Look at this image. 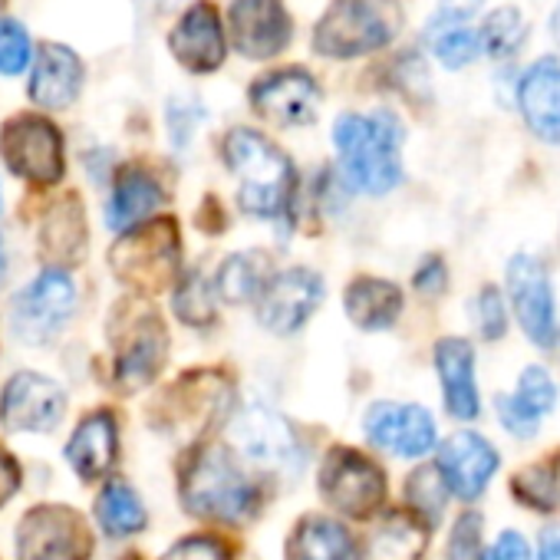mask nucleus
Instances as JSON below:
<instances>
[{"label": "nucleus", "instance_id": "20", "mask_svg": "<svg viewBox=\"0 0 560 560\" xmlns=\"http://www.w3.org/2000/svg\"><path fill=\"white\" fill-rule=\"evenodd\" d=\"M168 47L175 60L191 73H214L224 63V31L218 11L211 4H195L182 14L175 31L168 34Z\"/></svg>", "mask_w": 560, "mask_h": 560}, {"label": "nucleus", "instance_id": "35", "mask_svg": "<svg viewBox=\"0 0 560 560\" xmlns=\"http://www.w3.org/2000/svg\"><path fill=\"white\" fill-rule=\"evenodd\" d=\"M478 37H481V54L504 60V57H514L521 50V44L527 37V24H524L521 11L501 8L478 27Z\"/></svg>", "mask_w": 560, "mask_h": 560}, {"label": "nucleus", "instance_id": "11", "mask_svg": "<svg viewBox=\"0 0 560 560\" xmlns=\"http://www.w3.org/2000/svg\"><path fill=\"white\" fill-rule=\"evenodd\" d=\"M86 521L67 504H40L24 514L18 530L21 560H86L90 557Z\"/></svg>", "mask_w": 560, "mask_h": 560}, {"label": "nucleus", "instance_id": "21", "mask_svg": "<svg viewBox=\"0 0 560 560\" xmlns=\"http://www.w3.org/2000/svg\"><path fill=\"white\" fill-rule=\"evenodd\" d=\"M517 109L540 142L560 145V60L544 57L524 70L517 83Z\"/></svg>", "mask_w": 560, "mask_h": 560}, {"label": "nucleus", "instance_id": "34", "mask_svg": "<svg viewBox=\"0 0 560 560\" xmlns=\"http://www.w3.org/2000/svg\"><path fill=\"white\" fill-rule=\"evenodd\" d=\"M406 498H409V511L425 527L439 524L442 514H445V498H448V488H445L439 468L435 465H425V468L412 471L409 481H406Z\"/></svg>", "mask_w": 560, "mask_h": 560}, {"label": "nucleus", "instance_id": "36", "mask_svg": "<svg viewBox=\"0 0 560 560\" xmlns=\"http://www.w3.org/2000/svg\"><path fill=\"white\" fill-rule=\"evenodd\" d=\"M511 399H514V406H517L527 419L540 422V416H547V412L557 406V383L550 380L547 370L527 366V370L521 373L517 393H514Z\"/></svg>", "mask_w": 560, "mask_h": 560}, {"label": "nucleus", "instance_id": "24", "mask_svg": "<svg viewBox=\"0 0 560 560\" xmlns=\"http://www.w3.org/2000/svg\"><path fill=\"white\" fill-rule=\"evenodd\" d=\"M116 448H119L116 419L109 412H93L77 425L67 445V458L83 481H100L116 465Z\"/></svg>", "mask_w": 560, "mask_h": 560}, {"label": "nucleus", "instance_id": "17", "mask_svg": "<svg viewBox=\"0 0 560 560\" xmlns=\"http://www.w3.org/2000/svg\"><path fill=\"white\" fill-rule=\"evenodd\" d=\"M498 465H501L498 448L485 435H478L471 429H462V432L448 435L442 442L439 462H435L445 488L452 494H458L462 501H475L488 488Z\"/></svg>", "mask_w": 560, "mask_h": 560}, {"label": "nucleus", "instance_id": "3", "mask_svg": "<svg viewBox=\"0 0 560 560\" xmlns=\"http://www.w3.org/2000/svg\"><path fill=\"white\" fill-rule=\"evenodd\" d=\"M182 501L185 511L198 517L241 521L250 514L257 488L228 448L208 445L195 452L182 471Z\"/></svg>", "mask_w": 560, "mask_h": 560}, {"label": "nucleus", "instance_id": "48", "mask_svg": "<svg viewBox=\"0 0 560 560\" xmlns=\"http://www.w3.org/2000/svg\"><path fill=\"white\" fill-rule=\"evenodd\" d=\"M4 270H8V257H4V244H0V280H4Z\"/></svg>", "mask_w": 560, "mask_h": 560}, {"label": "nucleus", "instance_id": "13", "mask_svg": "<svg viewBox=\"0 0 560 560\" xmlns=\"http://www.w3.org/2000/svg\"><path fill=\"white\" fill-rule=\"evenodd\" d=\"M231 439L241 448V455L260 468L288 471V468H301L304 462V445L298 439V429L277 409L267 406H247L237 416Z\"/></svg>", "mask_w": 560, "mask_h": 560}, {"label": "nucleus", "instance_id": "9", "mask_svg": "<svg viewBox=\"0 0 560 560\" xmlns=\"http://www.w3.org/2000/svg\"><path fill=\"white\" fill-rule=\"evenodd\" d=\"M508 291H511V307L517 314L524 337L537 350H557L560 347V320H557L553 288H550V277L537 257L514 254L508 260Z\"/></svg>", "mask_w": 560, "mask_h": 560}, {"label": "nucleus", "instance_id": "26", "mask_svg": "<svg viewBox=\"0 0 560 560\" xmlns=\"http://www.w3.org/2000/svg\"><path fill=\"white\" fill-rule=\"evenodd\" d=\"M40 250L54 264V270L70 267L83 257L86 218H83V205L77 201V195H67L63 201H57V208L47 214V221L40 228Z\"/></svg>", "mask_w": 560, "mask_h": 560}, {"label": "nucleus", "instance_id": "43", "mask_svg": "<svg viewBox=\"0 0 560 560\" xmlns=\"http://www.w3.org/2000/svg\"><path fill=\"white\" fill-rule=\"evenodd\" d=\"M494 409H498L501 425H504L511 435H517V439H530V435L537 432V422H534V419H527V416L514 406V399H511V396H498Z\"/></svg>", "mask_w": 560, "mask_h": 560}, {"label": "nucleus", "instance_id": "46", "mask_svg": "<svg viewBox=\"0 0 560 560\" xmlns=\"http://www.w3.org/2000/svg\"><path fill=\"white\" fill-rule=\"evenodd\" d=\"M537 560H560V527H550L540 534Z\"/></svg>", "mask_w": 560, "mask_h": 560}, {"label": "nucleus", "instance_id": "49", "mask_svg": "<svg viewBox=\"0 0 560 560\" xmlns=\"http://www.w3.org/2000/svg\"><path fill=\"white\" fill-rule=\"evenodd\" d=\"M165 4H178V0H165Z\"/></svg>", "mask_w": 560, "mask_h": 560}, {"label": "nucleus", "instance_id": "50", "mask_svg": "<svg viewBox=\"0 0 560 560\" xmlns=\"http://www.w3.org/2000/svg\"><path fill=\"white\" fill-rule=\"evenodd\" d=\"M0 8H4V0H0Z\"/></svg>", "mask_w": 560, "mask_h": 560}, {"label": "nucleus", "instance_id": "5", "mask_svg": "<svg viewBox=\"0 0 560 560\" xmlns=\"http://www.w3.org/2000/svg\"><path fill=\"white\" fill-rule=\"evenodd\" d=\"M402 31L396 0H337L314 31V50L330 60H353L393 44Z\"/></svg>", "mask_w": 560, "mask_h": 560}, {"label": "nucleus", "instance_id": "42", "mask_svg": "<svg viewBox=\"0 0 560 560\" xmlns=\"http://www.w3.org/2000/svg\"><path fill=\"white\" fill-rule=\"evenodd\" d=\"M445 280H448V273H445V260L432 254V257H425V260L419 264V270H416V277H412V288H416L419 294L435 298V294H442V291H445Z\"/></svg>", "mask_w": 560, "mask_h": 560}, {"label": "nucleus", "instance_id": "19", "mask_svg": "<svg viewBox=\"0 0 560 560\" xmlns=\"http://www.w3.org/2000/svg\"><path fill=\"white\" fill-rule=\"evenodd\" d=\"M165 327L159 324L155 314L132 317L119 334H116V383L126 393H136L149 386L165 363Z\"/></svg>", "mask_w": 560, "mask_h": 560}, {"label": "nucleus", "instance_id": "51", "mask_svg": "<svg viewBox=\"0 0 560 560\" xmlns=\"http://www.w3.org/2000/svg\"><path fill=\"white\" fill-rule=\"evenodd\" d=\"M126 560H136V557H126Z\"/></svg>", "mask_w": 560, "mask_h": 560}, {"label": "nucleus", "instance_id": "2", "mask_svg": "<svg viewBox=\"0 0 560 560\" xmlns=\"http://www.w3.org/2000/svg\"><path fill=\"white\" fill-rule=\"evenodd\" d=\"M224 162L237 182V201L254 218H280L294 198V165L270 139L254 129H231Z\"/></svg>", "mask_w": 560, "mask_h": 560}, {"label": "nucleus", "instance_id": "31", "mask_svg": "<svg viewBox=\"0 0 560 560\" xmlns=\"http://www.w3.org/2000/svg\"><path fill=\"white\" fill-rule=\"evenodd\" d=\"M511 494L534 511H553L560 504V452L521 468L511 478Z\"/></svg>", "mask_w": 560, "mask_h": 560}, {"label": "nucleus", "instance_id": "15", "mask_svg": "<svg viewBox=\"0 0 560 560\" xmlns=\"http://www.w3.org/2000/svg\"><path fill=\"white\" fill-rule=\"evenodd\" d=\"M228 31L237 54L247 60H270L291 44L294 24L280 0H231Z\"/></svg>", "mask_w": 560, "mask_h": 560}, {"label": "nucleus", "instance_id": "6", "mask_svg": "<svg viewBox=\"0 0 560 560\" xmlns=\"http://www.w3.org/2000/svg\"><path fill=\"white\" fill-rule=\"evenodd\" d=\"M231 386L214 373L182 376L162 399V425L172 439L191 442L231 412Z\"/></svg>", "mask_w": 560, "mask_h": 560}, {"label": "nucleus", "instance_id": "22", "mask_svg": "<svg viewBox=\"0 0 560 560\" xmlns=\"http://www.w3.org/2000/svg\"><path fill=\"white\" fill-rule=\"evenodd\" d=\"M83 90V63L80 57L63 44H47L37 54L34 73H31V100L40 109H67L77 103Z\"/></svg>", "mask_w": 560, "mask_h": 560}, {"label": "nucleus", "instance_id": "32", "mask_svg": "<svg viewBox=\"0 0 560 560\" xmlns=\"http://www.w3.org/2000/svg\"><path fill=\"white\" fill-rule=\"evenodd\" d=\"M96 517H100V524H103L106 534H113V537H129V534L142 530V524H145V508H142L139 494H136L129 485L109 481V485L103 488L100 501H96Z\"/></svg>", "mask_w": 560, "mask_h": 560}, {"label": "nucleus", "instance_id": "23", "mask_svg": "<svg viewBox=\"0 0 560 560\" xmlns=\"http://www.w3.org/2000/svg\"><path fill=\"white\" fill-rule=\"evenodd\" d=\"M435 370H439V380H442L445 409L458 422H471L481 412L478 386H475V350H471V343L458 340V337L439 340V347H435Z\"/></svg>", "mask_w": 560, "mask_h": 560}, {"label": "nucleus", "instance_id": "4", "mask_svg": "<svg viewBox=\"0 0 560 560\" xmlns=\"http://www.w3.org/2000/svg\"><path fill=\"white\" fill-rule=\"evenodd\" d=\"M182 264L178 228L172 218L142 221L109 247V267L136 294H162L172 288Z\"/></svg>", "mask_w": 560, "mask_h": 560}, {"label": "nucleus", "instance_id": "38", "mask_svg": "<svg viewBox=\"0 0 560 560\" xmlns=\"http://www.w3.org/2000/svg\"><path fill=\"white\" fill-rule=\"evenodd\" d=\"M31 63V37L18 21L0 18V73L18 77Z\"/></svg>", "mask_w": 560, "mask_h": 560}, {"label": "nucleus", "instance_id": "41", "mask_svg": "<svg viewBox=\"0 0 560 560\" xmlns=\"http://www.w3.org/2000/svg\"><path fill=\"white\" fill-rule=\"evenodd\" d=\"M162 560H231V553L214 537H185Z\"/></svg>", "mask_w": 560, "mask_h": 560}, {"label": "nucleus", "instance_id": "1", "mask_svg": "<svg viewBox=\"0 0 560 560\" xmlns=\"http://www.w3.org/2000/svg\"><path fill=\"white\" fill-rule=\"evenodd\" d=\"M347 182L366 195H386L402 182V126L393 113H347L334 126Z\"/></svg>", "mask_w": 560, "mask_h": 560}, {"label": "nucleus", "instance_id": "28", "mask_svg": "<svg viewBox=\"0 0 560 560\" xmlns=\"http://www.w3.org/2000/svg\"><path fill=\"white\" fill-rule=\"evenodd\" d=\"M162 205V188L159 182L142 172V168H122L113 185V198L106 208V224L113 231H129L142 224L155 208Z\"/></svg>", "mask_w": 560, "mask_h": 560}, {"label": "nucleus", "instance_id": "12", "mask_svg": "<svg viewBox=\"0 0 560 560\" xmlns=\"http://www.w3.org/2000/svg\"><path fill=\"white\" fill-rule=\"evenodd\" d=\"M320 301H324V280L314 270L307 267L280 270L267 277V284L257 294V320L270 334L284 337L301 330L314 317Z\"/></svg>", "mask_w": 560, "mask_h": 560}, {"label": "nucleus", "instance_id": "30", "mask_svg": "<svg viewBox=\"0 0 560 560\" xmlns=\"http://www.w3.org/2000/svg\"><path fill=\"white\" fill-rule=\"evenodd\" d=\"M267 267L264 257L247 250V254H231L221 267L218 277L211 280V288L218 291L221 301L228 304H241V301H257L260 288L267 284Z\"/></svg>", "mask_w": 560, "mask_h": 560}, {"label": "nucleus", "instance_id": "18", "mask_svg": "<svg viewBox=\"0 0 560 560\" xmlns=\"http://www.w3.org/2000/svg\"><path fill=\"white\" fill-rule=\"evenodd\" d=\"M366 435L376 448L402 458H422L435 448V419L422 406L376 402L366 412Z\"/></svg>", "mask_w": 560, "mask_h": 560}, {"label": "nucleus", "instance_id": "16", "mask_svg": "<svg viewBox=\"0 0 560 560\" xmlns=\"http://www.w3.org/2000/svg\"><path fill=\"white\" fill-rule=\"evenodd\" d=\"M67 412V393L40 373H18L0 396V422L11 432H50Z\"/></svg>", "mask_w": 560, "mask_h": 560}, {"label": "nucleus", "instance_id": "29", "mask_svg": "<svg viewBox=\"0 0 560 560\" xmlns=\"http://www.w3.org/2000/svg\"><path fill=\"white\" fill-rule=\"evenodd\" d=\"M291 560H357V547L343 524L311 514L291 537Z\"/></svg>", "mask_w": 560, "mask_h": 560}, {"label": "nucleus", "instance_id": "44", "mask_svg": "<svg viewBox=\"0 0 560 560\" xmlns=\"http://www.w3.org/2000/svg\"><path fill=\"white\" fill-rule=\"evenodd\" d=\"M481 560H530V547L517 530H504L488 553H481Z\"/></svg>", "mask_w": 560, "mask_h": 560}, {"label": "nucleus", "instance_id": "33", "mask_svg": "<svg viewBox=\"0 0 560 560\" xmlns=\"http://www.w3.org/2000/svg\"><path fill=\"white\" fill-rule=\"evenodd\" d=\"M425 37H429L432 54L439 57V63L448 67V70H458V67L478 60V54H481V37H478V31L471 24L429 21Z\"/></svg>", "mask_w": 560, "mask_h": 560}, {"label": "nucleus", "instance_id": "47", "mask_svg": "<svg viewBox=\"0 0 560 560\" xmlns=\"http://www.w3.org/2000/svg\"><path fill=\"white\" fill-rule=\"evenodd\" d=\"M550 34H553V40L560 44V4H557V11H553V21H550Z\"/></svg>", "mask_w": 560, "mask_h": 560}, {"label": "nucleus", "instance_id": "45", "mask_svg": "<svg viewBox=\"0 0 560 560\" xmlns=\"http://www.w3.org/2000/svg\"><path fill=\"white\" fill-rule=\"evenodd\" d=\"M18 485H21V471L14 465V458L0 452V504L11 501V494L18 491Z\"/></svg>", "mask_w": 560, "mask_h": 560}, {"label": "nucleus", "instance_id": "7", "mask_svg": "<svg viewBox=\"0 0 560 560\" xmlns=\"http://www.w3.org/2000/svg\"><path fill=\"white\" fill-rule=\"evenodd\" d=\"M0 155L31 185L47 188L63 178V136L44 116H14L0 129Z\"/></svg>", "mask_w": 560, "mask_h": 560}, {"label": "nucleus", "instance_id": "10", "mask_svg": "<svg viewBox=\"0 0 560 560\" xmlns=\"http://www.w3.org/2000/svg\"><path fill=\"white\" fill-rule=\"evenodd\" d=\"M77 311V288L70 273L44 270L14 301V334L24 343H50Z\"/></svg>", "mask_w": 560, "mask_h": 560}, {"label": "nucleus", "instance_id": "40", "mask_svg": "<svg viewBox=\"0 0 560 560\" xmlns=\"http://www.w3.org/2000/svg\"><path fill=\"white\" fill-rule=\"evenodd\" d=\"M475 314H478V330L485 340H501L508 334V314H504V298L498 288H481L478 301H475Z\"/></svg>", "mask_w": 560, "mask_h": 560}, {"label": "nucleus", "instance_id": "14", "mask_svg": "<svg viewBox=\"0 0 560 560\" xmlns=\"http://www.w3.org/2000/svg\"><path fill=\"white\" fill-rule=\"evenodd\" d=\"M250 106L273 126H307L320 106V86L307 70L288 67L250 86Z\"/></svg>", "mask_w": 560, "mask_h": 560}, {"label": "nucleus", "instance_id": "37", "mask_svg": "<svg viewBox=\"0 0 560 560\" xmlns=\"http://www.w3.org/2000/svg\"><path fill=\"white\" fill-rule=\"evenodd\" d=\"M175 314L185 324H195V327H205V324L214 320V288L208 284L201 273H188L178 284Z\"/></svg>", "mask_w": 560, "mask_h": 560}, {"label": "nucleus", "instance_id": "39", "mask_svg": "<svg viewBox=\"0 0 560 560\" xmlns=\"http://www.w3.org/2000/svg\"><path fill=\"white\" fill-rule=\"evenodd\" d=\"M485 521L478 511H465L448 537V560H481V540H485Z\"/></svg>", "mask_w": 560, "mask_h": 560}, {"label": "nucleus", "instance_id": "25", "mask_svg": "<svg viewBox=\"0 0 560 560\" xmlns=\"http://www.w3.org/2000/svg\"><path fill=\"white\" fill-rule=\"evenodd\" d=\"M343 307L360 330H389L402 314V291L383 277H357L343 294Z\"/></svg>", "mask_w": 560, "mask_h": 560}, {"label": "nucleus", "instance_id": "8", "mask_svg": "<svg viewBox=\"0 0 560 560\" xmlns=\"http://www.w3.org/2000/svg\"><path fill=\"white\" fill-rule=\"evenodd\" d=\"M320 494L347 517H373L386 501V475L363 452L334 448L320 468Z\"/></svg>", "mask_w": 560, "mask_h": 560}, {"label": "nucleus", "instance_id": "27", "mask_svg": "<svg viewBox=\"0 0 560 560\" xmlns=\"http://www.w3.org/2000/svg\"><path fill=\"white\" fill-rule=\"evenodd\" d=\"M429 527L412 511H389L366 537L363 560H422Z\"/></svg>", "mask_w": 560, "mask_h": 560}]
</instances>
